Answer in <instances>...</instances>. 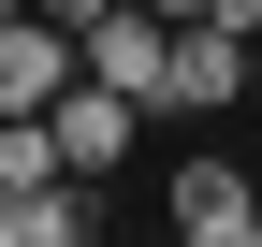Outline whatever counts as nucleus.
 I'll use <instances>...</instances> for the list:
<instances>
[{"mask_svg":"<svg viewBox=\"0 0 262 247\" xmlns=\"http://www.w3.org/2000/svg\"><path fill=\"white\" fill-rule=\"evenodd\" d=\"M0 204H15V189H0Z\"/></svg>","mask_w":262,"mask_h":247,"instance_id":"nucleus-13","label":"nucleus"},{"mask_svg":"<svg viewBox=\"0 0 262 247\" xmlns=\"http://www.w3.org/2000/svg\"><path fill=\"white\" fill-rule=\"evenodd\" d=\"M29 15H44V29H73V44H88V29H102V0H29Z\"/></svg>","mask_w":262,"mask_h":247,"instance_id":"nucleus-7","label":"nucleus"},{"mask_svg":"<svg viewBox=\"0 0 262 247\" xmlns=\"http://www.w3.org/2000/svg\"><path fill=\"white\" fill-rule=\"evenodd\" d=\"M73 58H88V73L117 87V102H160V58H175V29H160L146 0H102V29H88Z\"/></svg>","mask_w":262,"mask_h":247,"instance_id":"nucleus-5","label":"nucleus"},{"mask_svg":"<svg viewBox=\"0 0 262 247\" xmlns=\"http://www.w3.org/2000/svg\"><path fill=\"white\" fill-rule=\"evenodd\" d=\"M219 102H248V44H233L219 15H189L175 58H160V102H146V116H219Z\"/></svg>","mask_w":262,"mask_h":247,"instance_id":"nucleus-3","label":"nucleus"},{"mask_svg":"<svg viewBox=\"0 0 262 247\" xmlns=\"http://www.w3.org/2000/svg\"><path fill=\"white\" fill-rule=\"evenodd\" d=\"M0 247H29V233H15V204H0Z\"/></svg>","mask_w":262,"mask_h":247,"instance_id":"nucleus-11","label":"nucleus"},{"mask_svg":"<svg viewBox=\"0 0 262 247\" xmlns=\"http://www.w3.org/2000/svg\"><path fill=\"white\" fill-rule=\"evenodd\" d=\"M44 175H58V131L44 116H0V189H44Z\"/></svg>","mask_w":262,"mask_h":247,"instance_id":"nucleus-6","label":"nucleus"},{"mask_svg":"<svg viewBox=\"0 0 262 247\" xmlns=\"http://www.w3.org/2000/svg\"><path fill=\"white\" fill-rule=\"evenodd\" d=\"M248 102H262V44H248Z\"/></svg>","mask_w":262,"mask_h":247,"instance_id":"nucleus-12","label":"nucleus"},{"mask_svg":"<svg viewBox=\"0 0 262 247\" xmlns=\"http://www.w3.org/2000/svg\"><path fill=\"white\" fill-rule=\"evenodd\" d=\"M160 233L175 247H248L262 233V175H233L219 145H189V160L160 175Z\"/></svg>","mask_w":262,"mask_h":247,"instance_id":"nucleus-1","label":"nucleus"},{"mask_svg":"<svg viewBox=\"0 0 262 247\" xmlns=\"http://www.w3.org/2000/svg\"><path fill=\"white\" fill-rule=\"evenodd\" d=\"M102 247H175V233H117V218H102Z\"/></svg>","mask_w":262,"mask_h":247,"instance_id":"nucleus-10","label":"nucleus"},{"mask_svg":"<svg viewBox=\"0 0 262 247\" xmlns=\"http://www.w3.org/2000/svg\"><path fill=\"white\" fill-rule=\"evenodd\" d=\"M44 131H58V175H88V189H117V160H131V131H146V102H117L102 73H73L44 102Z\"/></svg>","mask_w":262,"mask_h":247,"instance_id":"nucleus-2","label":"nucleus"},{"mask_svg":"<svg viewBox=\"0 0 262 247\" xmlns=\"http://www.w3.org/2000/svg\"><path fill=\"white\" fill-rule=\"evenodd\" d=\"M204 15H219V29H233V44H262V0H204Z\"/></svg>","mask_w":262,"mask_h":247,"instance_id":"nucleus-8","label":"nucleus"},{"mask_svg":"<svg viewBox=\"0 0 262 247\" xmlns=\"http://www.w3.org/2000/svg\"><path fill=\"white\" fill-rule=\"evenodd\" d=\"M73 73H88V58H73V29H44L29 0H0V116H44Z\"/></svg>","mask_w":262,"mask_h":247,"instance_id":"nucleus-4","label":"nucleus"},{"mask_svg":"<svg viewBox=\"0 0 262 247\" xmlns=\"http://www.w3.org/2000/svg\"><path fill=\"white\" fill-rule=\"evenodd\" d=\"M146 15H160V29H189V15H204V0H146Z\"/></svg>","mask_w":262,"mask_h":247,"instance_id":"nucleus-9","label":"nucleus"}]
</instances>
